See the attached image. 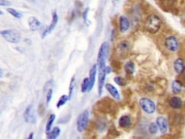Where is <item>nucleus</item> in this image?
<instances>
[{
	"instance_id": "obj_1",
	"label": "nucleus",
	"mask_w": 185,
	"mask_h": 139,
	"mask_svg": "<svg viewBox=\"0 0 185 139\" xmlns=\"http://www.w3.org/2000/svg\"><path fill=\"white\" fill-rule=\"evenodd\" d=\"M109 43L108 42H103L100 46L97 57V67L98 71L106 70V61L109 55Z\"/></svg>"
},
{
	"instance_id": "obj_2",
	"label": "nucleus",
	"mask_w": 185,
	"mask_h": 139,
	"mask_svg": "<svg viewBox=\"0 0 185 139\" xmlns=\"http://www.w3.org/2000/svg\"><path fill=\"white\" fill-rule=\"evenodd\" d=\"M162 21L155 15H151L147 17L145 23V29L150 34H155L159 31Z\"/></svg>"
},
{
	"instance_id": "obj_3",
	"label": "nucleus",
	"mask_w": 185,
	"mask_h": 139,
	"mask_svg": "<svg viewBox=\"0 0 185 139\" xmlns=\"http://www.w3.org/2000/svg\"><path fill=\"white\" fill-rule=\"evenodd\" d=\"M0 34L7 42L11 44H17L20 41V34L15 29H7L0 31Z\"/></svg>"
},
{
	"instance_id": "obj_4",
	"label": "nucleus",
	"mask_w": 185,
	"mask_h": 139,
	"mask_svg": "<svg viewBox=\"0 0 185 139\" xmlns=\"http://www.w3.org/2000/svg\"><path fill=\"white\" fill-rule=\"evenodd\" d=\"M88 119H89V112L84 110L79 115L77 119V130L79 133H82L88 127Z\"/></svg>"
},
{
	"instance_id": "obj_5",
	"label": "nucleus",
	"mask_w": 185,
	"mask_h": 139,
	"mask_svg": "<svg viewBox=\"0 0 185 139\" xmlns=\"http://www.w3.org/2000/svg\"><path fill=\"white\" fill-rule=\"evenodd\" d=\"M130 45L127 40H123L117 44L116 48V54L120 59H125L129 52Z\"/></svg>"
},
{
	"instance_id": "obj_6",
	"label": "nucleus",
	"mask_w": 185,
	"mask_h": 139,
	"mask_svg": "<svg viewBox=\"0 0 185 139\" xmlns=\"http://www.w3.org/2000/svg\"><path fill=\"white\" fill-rule=\"evenodd\" d=\"M141 109L147 114H153L155 111V104L151 99L148 98H142L139 101Z\"/></svg>"
},
{
	"instance_id": "obj_7",
	"label": "nucleus",
	"mask_w": 185,
	"mask_h": 139,
	"mask_svg": "<svg viewBox=\"0 0 185 139\" xmlns=\"http://www.w3.org/2000/svg\"><path fill=\"white\" fill-rule=\"evenodd\" d=\"M58 20H59V17L57 13H56V12H54L52 15V22H51V24L49 25L48 28H46L44 31H43L42 35H41V38H44L45 37H46L53 30H54L55 27H56V24H57Z\"/></svg>"
},
{
	"instance_id": "obj_8",
	"label": "nucleus",
	"mask_w": 185,
	"mask_h": 139,
	"mask_svg": "<svg viewBox=\"0 0 185 139\" xmlns=\"http://www.w3.org/2000/svg\"><path fill=\"white\" fill-rule=\"evenodd\" d=\"M178 42L176 37L169 36L165 40V46L171 52H175L178 49Z\"/></svg>"
},
{
	"instance_id": "obj_9",
	"label": "nucleus",
	"mask_w": 185,
	"mask_h": 139,
	"mask_svg": "<svg viewBox=\"0 0 185 139\" xmlns=\"http://www.w3.org/2000/svg\"><path fill=\"white\" fill-rule=\"evenodd\" d=\"M130 27V22L129 19L125 16H120L119 19V31L122 34H124L129 30Z\"/></svg>"
},
{
	"instance_id": "obj_10",
	"label": "nucleus",
	"mask_w": 185,
	"mask_h": 139,
	"mask_svg": "<svg viewBox=\"0 0 185 139\" xmlns=\"http://www.w3.org/2000/svg\"><path fill=\"white\" fill-rule=\"evenodd\" d=\"M23 117H24V120L27 123H35V117L33 115V105H28L26 107L24 114H23Z\"/></svg>"
},
{
	"instance_id": "obj_11",
	"label": "nucleus",
	"mask_w": 185,
	"mask_h": 139,
	"mask_svg": "<svg viewBox=\"0 0 185 139\" xmlns=\"http://www.w3.org/2000/svg\"><path fill=\"white\" fill-rule=\"evenodd\" d=\"M105 88L107 90V91L110 93V95L115 100L119 101L120 100V94L119 92L118 91L117 88H116L114 86H113L111 83H106L105 84Z\"/></svg>"
},
{
	"instance_id": "obj_12",
	"label": "nucleus",
	"mask_w": 185,
	"mask_h": 139,
	"mask_svg": "<svg viewBox=\"0 0 185 139\" xmlns=\"http://www.w3.org/2000/svg\"><path fill=\"white\" fill-rule=\"evenodd\" d=\"M98 67L97 64H93L90 68L89 71V81H90V87H89V91H91L93 88L94 85H95L96 82V73H97Z\"/></svg>"
},
{
	"instance_id": "obj_13",
	"label": "nucleus",
	"mask_w": 185,
	"mask_h": 139,
	"mask_svg": "<svg viewBox=\"0 0 185 139\" xmlns=\"http://www.w3.org/2000/svg\"><path fill=\"white\" fill-rule=\"evenodd\" d=\"M119 126L122 128H128L131 126L132 120L129 115H122L118 121Z\"/></svg>"
},
{
	"instance_id": "obj_14",
	"label": "nucleus",
	"mask_w": 185,
	"mask_h": 139,
	"mask_svg": "<svg viewBox=\"0 0 185 139\" xmlns=\"http://www.w3.org/2000/svg\"><path fill=\"white\" fill-rule=\"evenodd\" d=\"M156 123L161 134H166L168 130V123H167L166 119L162 116L158 117L156 120Z\"/></svg>"
},
{
	"instance_id": "obj_15",
	"label": "nucleus",
	"mask_w": 185,
	"mask_h": 139,
	"mask_svg": "<svg viewBox=\"0 0 185 139\" xmlns=\"http://www.w3.org/2000/svg\"><path fill=\"white\" fill-rule=\"evenodd\" d=\"M28 26L32 31H37L41 28V23L35 17H31L28 19Z\"/></svg>"
},
{
	"instance_id": "obj_16",
	"label": "nucleus",
	"mask_w": 185,
	"mask_h": 139,
	"mask_svg": "<svg viewBox=\"0 0 185 139\" xmlns=\"http://www.w3.org/2000/svg\"><path fill=\"white\" fill-rule=\"evenodd\" d=\"M169 105L174 109H180L182 106V101L180 97H173L169 99Z\"/></svg>"
},
{
	"instance_id": "obj_17",
	"label": "nucleus",
	"mask_w": 185,
	"mask_h": 139,
	"mask_svg": "<svg viewBox=\"0 0 185 139\" xmlns=\"http://www.w3.org/2000/svg\"><path fill=\"white\" fill-rule=\"evenodd\" d=\"M107 126V121L103 117L98 118L96 122V128L99 132H103Z\"/></svg>"
},
{
	"instance_id": "obj_18",
	"label": "nucleus",
	"mask_w": 185,
	"mask_h": 139,
	"mask_svg": "<svg viewBox=\"0 0 185 139\" xmlns=\"http://www.w3.org/2000/svg\"><path fill=\"white\" fill-rule=\"evenodd\" d=\"M184 68V64L183 60L180 58L177 59L174 63V68L175 72H176V73H180V72H182L183 71Z\"/></svg>"
},
{
	"instance_id": "obj_19",
	"label": "nucleus",
	"mask_w": 185,
	"mask_h": 139,
	"mask_svg": "<svg viewBox=\"0 0 185 139\" xmlns=\"http://www.w3.org/2000/svg\"><path fill=\"white\" fill-rule=\"evenodd\" d=\"M61 130L59 127H54L52 130L47 134V138L49 139H56L60 135Z\"/></svg>"
},
{
	"instance_id": "obj_20",
	"label": "nucleus",
	"mask_w": 185,
	"mask_h": 139,
	"mask_svg": "<svg viewBox=\"0 0 185 139\" xmlns=\"http://www.w3.org/2000/svg\"><path fill=\"white\" fill-rule=\"evenodd\" d=\"M55 118H56V115L54 114H52L49 115V117L48 119V121H47L46 125V134H48L51 130H52V127L53 125V123H54Z\"/></svg>"
},
{
	"instance_id": "obj_21",
	"label": "nucleus",
	"mask_w": 185,
	"mask_h": 139,
	"mask_svg": "<svg viewBox=\"0 0 185 139\" xmlns=\"http://www.w3.org/2000/svg\"><path fill=\"white\" fill-rule=\"evenodd\" d=\"M125 70L128 75H132L135 72V64L132 62L128 61L127 63L125 64Z\"/></svg>"
},
{
	"instance_id": "obj_22",
	"label": "nucleus",
	"mask_w": 185,
	"mask_h": 139,
	"mask_svg": "<svg viewBox=\"0 0 185 139\" xmlns=\"http://www.w3.org/2000/svg\"><path fill=\"white\" fill-rule=\"evenodd\" d=\"M90 87V81L89 78H85L81 83V87H80V91L82 93H85V92L89 91Z\"/></svg>"
},
{
	"instance_id": "obj_23",
	"label": "nucleus",
	"mask_w": 185,
	"mask_h": 139,
	"mask_svg": "<svg viewBox=\"0 0 185 139\" xmlns=\"http://www.w3.org/2000/svg\"><path fill=\"white\" fill-rule=\"evenodd\" d=\"M76 86V81H75V78L72 77L71 78L70 82V86H69V99H70V100L71 99V98L72 97V93H73L74 89V88H75Z\"/></svg>"
},
{
	"instance_id": "obj_24",
	"label": "nucleus",
	"mask_w": 185,
	"mask_h": 139,
	"mask_svg": "<svg viewBox=\"0 0 185 139\" xmlns=\"http://www.w3.org/2000/svg\"><path fill=\"white\" fill-rule=\"evenodd\" d=\"M182 83H181L179 81H174L172 83V91L174 92V93H180V92L182 91Z\"/></svg>"
},
{
	"instance_id": "obj_25",
	"label": "nucleus",
	"mask_w": 185,
	"mask_h": 139,
	"mask_svg": "<svg viewBox=\"0 0 185 139\" xmlns=\"http://www.w3.org/2000/svg\"><path fill=\"white\" fill-rule=\"evenodd\" d=\"M7 12L9 13V15H11L12 16L15 17V18L20 19V18H21V17H22V16H23V15L21 14L20 12L16 10L15 9L12 8V7H9V8H7Z\"/></svg>"
},
{
	"instance_id": "obj_26",
	"label": "nucleus",
	"mask_w": 185,
	"mask_h": 139,
	"mask_svg": "<svg viewBox=\"0 0 185 139\" xmlns=\"http://www.w3.org/2000/svg\"><path fill=\"white\" fill-rule=\"evenodd\" d=\"M68 100H70V99H69V97L67 95H62V97L60 98V99H59L58 102L56 103V107H57V108H60L61 107H62V106L65 104L67 102Z\"/></svg>"
},
{
	"instance_id": "obj_27",
	"label": "nucleus",
	"mask_w": 185,
	"mask_h": 139,
	"mask_svg": "<svg viewBox=\"0 0 185 139\" xmlns=\"http://www.w3.org/2000/svg\"><path fill=\"white\" fill-rule=\"evenodd\" d=\"M114 81L119 86H125L127 84L126 80L124 78L121 77V76H116V77L114 78Z\"/></svg>"
},
{
	"instance_id": "obj_28",
	"label": "nucleus",
	"mask_w": 185,
	"mask_h": 139,
	"mask_svg": "<svg viewBox=\"0 0 185 139\" xmlns=\"http://www.w3.org/2000/svg\"><path fill=\"white\" fill-rule=\"evenodd\" d=\"M158 126L157 125V123H151L148 127V130L150 132L151 134H155L158 132Z\"/></svg>"
},
{
	"instance_id": "obj_29",
	"label": "nucleus",
	"mask_w": 185,
	"mask_h": 139,
	"mask_svg": "<svg viewBox=\"0 0 185 139\" xmlns=\"http://www.w3.org/2000/svg\"><path fill=\"white\" fill-rule=\"evenodd\" d=\"M52 96H53V90H52V89H49L48 91H47V93H46V102L47 104H49V102H50L51 100H52Z\"/></svg>"
},
{
	"instance_id": "obj_30",
	"label": "nucleus",
	"mask_w": 185,
	"mask_h": 139,
	"mask_svg": "<svg viewBox=\"0 0 185 139\" xmlns=\"http://www.w3.org/2000/svg\"><path fill=\"white\" fill-rule=\"evenodd\" d=\"M88 11H89V8L87 7L84 9L83 13H82V19H83L84 23L85 24L87 25L88 23Z\"/></svg>"
},
{
	"instance_id": "obj_31",
	"label": "nucleus",
	"mask_w": 185,
	"mask_h": 139,
	"mask_svg": "<svg viewBox=\"0 0 185 139\" xmlns=\"http://www.w3.org/2000/svg\"><path fill=\"white\" fill-rule=\"evenodd\" d=\"M12 5L11 2H9V0H0V5L2 7H8Z\"/></svg>"
},
{
	"instance_id": "obj_32",
	"label": "nucleus",
	"mask_w": 185,
	"mask_h": 139,
	"mask_svg": "<svg viewBox=\"0 0 185 139\" xmlns=\"http://www.w3.org/2000/svg\"><path fill=\"white\" fill-rule=\"evenodd\" d=\"M106 73L107 74H109L110 72H111V68L109 67V66H106Z\"/></svg>"
},
{
	"instance_id": "obj_33",
	"label": "nucleus",
	"mask_w": 185,
	"mask_h": 139,
	"mask_svg": "<svg viewBox=\"0 0 185 139\" xmlns=\"http://www.w3.org/2000/svg\"><path fill=\"white\" fill-rule=\"evenodd\" d=\"M33 138V133H31L30 136L27 137V138H28V139H31V138Z\"/></svg>"
},
{
	"instance_id": "obj_34",
	"label": "nucleus",
	"mask_w": 185,
	"mask_h": 139,
	"mask_svg": "<svg viewBox=\"0 0 185 139\" xmlns=\"http://www.w3.org/2000/svg\"><path fill=\"white\" fill-rule=\"evenodd\" d=\"M26 1L31 3H35V0H26Z\"/></svg>"
},
{
	"instance_id": "obj_35",
	"label": "nucleus",
	"mask_w": 185,
	"mask_h": 139,
	"mask_svg": "<svg viewBox=\"0 0 185 139\" xmlns=\"http://www.w3.org/2000/svg\"><path fill=\"white\" fill-rule=\"evenodd\" d=\"M3 76V72H2V70H1V78H2Z\"/></svg>"
},
{
	"instance_id": "obj_36",
	"label": "nucleus",
	"mask_w": 185,
	"mask_h": 139,
	"mask_svg": "<svg viewBox=\"0 0 185 139\" xmlns=\"http://www.w3.org/2000/svg\"><path fill=\"white\" fill-rule=\"evenodd\" d=\"M184 81H185V75H184Z\"/></svg>"
},
{
	"instance_id": "obj_37",
	"label": "nucleus",
	"mask_w": 185,
	"mask_h": 139,
	"mask_svg": "<svg viewBox=\"0 0 185 139\" xmlns=\"http://www.w3.org/2000/svg\"><path fill=\"white\" fill-rule=\"evenodd\" d=\"M115 1H119V0H115Z\"/></svg>"
}]
</instances>
